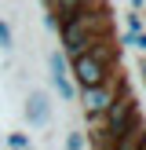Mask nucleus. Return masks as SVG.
<instances>
[{
    "label": "nucleus",
    "instance_id": "obj_1",
    "mask_svg": "<svg viewBox=\"0 0 146 150\" xmlns=\"http://www.w3.org/2000/svg\"><path fill=\"white\" fill-rule=\"evenodd\" d=\"M110 33V11L106 7H88V11L73 15V18L58 22V37H62V59L73 62L80 59L91 44H99Z\"/></svg>",
    "mask_w": 146,
    "mask_h": 150
},
{
    "label": "nucleus",
    "instance_id": "obj_2",
    "mask_svg": "<svg viewBox=\"0 0 146 150\" xmlns=\"http://www.w3.org/2000/svg\"><path fill=\"white\" fill-rule=\"evenodd\" d=\"M117 70H121V48L110 44V37H102V40L91 44L80 59L69 62V81H73L77 92H84V88H95V84H102V81H110Z\"/></svg>",
    "mask_w": 146,
    "mask_h": 150
},
{
    "label": "nucleus",
    "instance_id": "obj_3",
    "mask_svg": "<svg viewBox=\"0 0 146 150\" xmlns=\"http://www.w3.org/2000/svg\"><path fill=\"white\" fill-rule=\"evenodd\" d=\"M124 92H131V81L124 77V70H117L110 81H102V84H95V88L77 92V103H80V110H84V117L91 121V117H102Z\"/></svg>",
    "mask_w": 146,
    "mask_h": 150
},
{
    "label": "nucleus",
    "instance_id": "obj_4",
    "mask_svg": "<svg viewBox=\"0 0 146 150\" xmlns=\"http://www.w3.org/2000/svg\"><path fill=\"white\" fill-rule=\"evenodd\" d=\"M139 121H146L142 117V106H139V99H135V92H124L121 99L113 103V106L102 114V132H106L110 139H121V136H128L131 128H135Z\"/></svg>",
    "mask_w": 146,
    "mask_h": 150
},
{
    "label": "nucleus",
    "instance_id": "obj_5",
    "mask_svg": "<svg viewBox=\"0 0 146 150\" xmlns=\"http://www.w3.org/2000/svg\"><path fill=\"white\" fill-rule=\"evenodd\" d=\"M48 84L58 92V99L62 103H77V88H73L69 81V62L62 59V51H48Z\"/></svg>",
    "mask_w": 146,
    "mask_h": 150
},
{
    "label": "nucleus",
    "instance_id": "obj_6",
    "mask_svg": "<svg viewBox=\"0 0 146 150\" xmlns=\"http://www.w3.org/2000/svg\"><path fill=\"white\" fill-rule=\"evenodd\" d=\"M22 117H26L29 128H48L51 125V99L44 88H33L26 95V106H22Z\"/></svg>",
    "mask_w": 146,
    "mask_h": 150
},
{
    "label": "nucleus",
    "instance_id": "obj_7",
    "mask_svg": "<svg viewBox=\"0 0 146 150\" xmlns=\"http://www.w3.org/2000/svg\"><path fill=\"white\" fill-rule=\"evenodd\" d=\"M44 4H48V11L58 15V22H62V18H73V15L88 11V7H91V0H44Z\"/></svg>",
    "mask_w": 146,
    "mask_h": 150
},
{
    "label": "nucleus",
    "instance_id": "obj_8",
    "mask_svg": "<svg viewBox=\"0 0 146 150\" xmlns=\"http://www.w3.org/2000/svg\"><path fill=\"white\" fill-rule=\"evenodd\" d=\"M142 146H146V121H139L128 136H121L113 143V150H142Z\"/></svg>",
    "mask_w": 146,
    "mask_h": 150
},
{
    "label": "nucleus",
    "instance_id": "obj_9",
    "mask_svg": "<svg viewBox=\"0 0 146 150\" xmlns=\"http://www.w3.org/2000/svg\"><path fill=\"white\" fill-rule=\"evenodd\" d=\"M124 26H128L124 33L135 37V33H142V29H146V22H142V15H139V11H124Z\"/></svg>",
    "mask_w": 146,
    "mask_h": 150
},
{
    "label": "nucleus",
    "instance_id": "obj_10",
    "mask_svg": "<svg viewBox=\"0 0 146 150\" xmlns=\"http://www.w3.org/2000/svg\"><path fill=\"white\" fill-rule=\"evenodd\" d=\"M15 48V29L7 18H0V51H11Z\"/></svg>",
    "mask_w": 146,
    "mask_h": 150
},
{
    "label": "nucleus",
    "instance_id": "obj_11",
    "mask_svg": "<svg viewBox=\"0 0 146 150\" xmlns=\"http://www.w3.org/2000/svg\"><path fill=\"white\" fill-rule=\"evenodd\" d=\"M4 143H7V150H29V146H33L26 132H7V139H4Z\"/></svg>",
    "mask_w": 146,
    "mask_h": 150
},
{
    "label": "nucleus",
    "instance_id": "obj_12",
    "mask_svg": "<svg viewBox=\"0 0 146 150\" xmlns=\"http://www.w3.org/2000/svg\"><path fill=\"white\" fill-rule=\"evenodd\" d=\"M84 146H88L84 132H69V136H66V150H84Z\"/></svg>",
    "mask_w": 146,
    "mask_h": 150
},
{
    "label": "nucleus",
    "instance_id": "obj_13",
    "mask_svg": "<svg viewBox=\"0 0 146 150\" xmlns=\"http://www.w3.org/2000/svg\"><path fill=\"white\" fill-rule=\"evenodd\" d=\"M131 48H135L139 55H146V29H142V33H135V37H131Z\"/></svg>",
    "mask_w": 146,
    "mask_h": 150
},
{
    "label": "nucleus",
    "instance_id": "obj_14",
    "mask_svg": "<svg viewBox=\"0 0 146 150\" xmlns=\"http://www.w3.org/2000/svg\"><path fill=\"white\" fill-rule=\"evenodd\" d=\"M44 29H51V33H58V15H55V11H48V15H44Z\"/></svg>",
    "mask_w": 146,
    "mask_h": 150
},
{
    "label": "nucleus",
    "instance_id": "obj_15",
    "mask_svg": "<svg viewBox=\"0 0 146 150\" xmlns=\"http://www.w3.org/2000/svg\"><path fill=\"white\" fill-rule=\"evenodd\" d=\"M117 48H121V51L131 48V33H121V37H117Z\"/></svg>",
    "mask_w": 146,
    "mask_h": 150
},
{
    "label": "nucleus",
    "instance_id": "obj_16",
    "mask_svg": "<svg viewBox=\"0 0 146 150\" xmlns=\"http://www.w3.org/2000/svg\"><path fill=\"white\" fill-rule=\"evenodd\" d=\"M139 81H142V88H146V55L139 59Z\"/></svg>",
    "mask_w": 146,
    "mask_h": 150
},
{
    "label": "nucleus",
    "instance_id": "obj_17",
    "mask_svg": "<svg viewBox=\"0 0 146 150\" xmlns=\"http://www.w3.org/2000/svg\"><path fill=\"white\" fill-rule=\"evenodd\" d=\"M146 7V0H131V11H142Z\"/></svg>",
    "mask_w": 146,
    "mask_h": 150
},
{
    "label": "nucleus",
    "instance_id": "obj_18",
    "mask_svg": "<svg viewBox=\"0 0 146 150\" xmlns=\"http://www.w3.org/2000/svg\"><path fill=\"white\" fill-rule=\"evenodd\" d=\"M29 150H33V146H29Z\"/></svg>",
    "mask_w": 146,
    "mask_h": 150
},
{
    "label": "nucleus",
    "instance_id": "obj_19",
    "mask_svg": "<svg viewBox=\"0 0 146 150\" xmlns=\"http://www.w3.org/2000/svg\"><path fill=\"white\" fill-rule=\"evenodd\" d=\"M142 150H146V146H142Z\"/></svg>",
    "mask_w": 146,
    "mask_h": 150
}]
</instances>
